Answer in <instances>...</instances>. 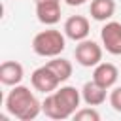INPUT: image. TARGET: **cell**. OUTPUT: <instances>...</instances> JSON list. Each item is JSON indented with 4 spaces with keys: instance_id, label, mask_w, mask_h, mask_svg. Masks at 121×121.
I'll return each instance as SVG.
<instances>
[{
    "instance_id": "obj_1",
    "label": "cell",
    "mask_w": 121,
    "mask_h": 121,
    "mask_svg": "<svg viewBox=\"0 0 121 121\" xmlns=\"http://www.w3.org/2000/svg\"><path fill=\"white\" fill-rule=\"evenodd\" d=\"M81 93L72 87V85H64L60 89H55L53 93L45 95L43 102H42V112L49 117V119H68L74 117V113L79 110V102H81Z\"/></svg>"
},
{
    "instance_id": "obj_2",
    "label": "cell",
    "mask_w": 121,
    "mask_h": 121,
    "mask_svg": "<svg viewBox=\"0 0 121 121\" xmlns=\"http://www.w3.org/2000/svg\"><path fill=\"white\" fill-rule=\"evenodd\" d=\"M6 110L19 121H32L42 112V102L25 85H15L6 96Z\"/></svg>"
},
{
    "instance_id": "obj_3",
    "label": "cell",
    "mask_w": 121,
    "mask_h": 121,
    "mask_svg": "<svg viewBox=\"0 0 121 121\" xmlns=\"http://www.w3.org/2000/svg\"><path fill=\"white\" fill-rule=\"evenodd\" d=\"M66 34H62L60 30L57 28H47V30H42L34 36L32 40V51L40 57H59L64 47H66Z\"/></svg>"
},
{
    "instance_id": "obj_4",
    "label": "cell",
    "mask_w": 121,
    "mask_h": 121,
    "mask_svg": "<svg viewBox=\"0 0 121 121\" xmlns=\"http://www.w3.org/2000/svg\"><path fill=\"white\" fill-rule=\"evenodd\" d=\"M74 55H76V62L85 68H91V66L95 68L98 62H102V47L96 42L87 40V38L78 42Z\"/></svg>"
},
{
    "instance_id": "obj_5",
    "label": "cell",
    "mask_w": 121,
    "mask_h": 121,
    "mask_svg": "<svg viewBox=\"0 0 121 121\" xmlns=\"http://www.w3.org/2000/svg\"><path fill=\"white\" fill-rule=\"evenodd\" d=\"M30 83H32V87H34L36 91H40V93H43V95L53 93V91L59 89V85H60L59 78L47 68V64H43V66H40V68H36V70L32 72Z\"/></svg>"
},
{
    "instance_id": "obj_6",
    "label": "cell",
    "mask_w": 121,
    "mask_h": 121,
    "mask_svg": "<svg viewBox=\"0 0 121 121\" xmlns=\"http://www.w3.org/2000/svg\"><path fill=\"white\" fill-rule=\"evenodd\" d=\"M100 40L110 55H121V23L108 21L100 30Z\"/></svg>"
},
{
    "instance_id": "obj_7",
    "label": "cell",
    "mask_w": 121,
    "mask_h": 121,
    "mask_svg": "<svg viewBox=\"0 0 121 121\" xmlns=\"http://www.w3.org/2000/svg\"><path fill=\"white\" fill-rule=\"evenodd\" d=\"M91 26H89V19L83 15H72L64 21V34L66 38L74 40V42H81L89 36Z\"/></svg>"
},
{
    "instance_id": "obj_8",
    "label": "cell",
    "mask_w": 121,
    "mask_h": 121,
    "mask_svg": "<svg viewBox=\"0 0 121 121\" xmlns=\"http://www.w3.org/2000/svg\"><path fill=\"white\" fill-rule=\"evenodd\" d=\"M36 17L43 25H57L60 21V0L36 2Z\"/></svg>"
},
{
    "instance_id": "obj_9",
    "label": "cell",
    "mask_w": 121,
    "mask_h": 121,
    "mask_svg": "<svg viewBox=\"0 0 121 121\" xmlns=\"http://www.w3.org/2000/svg\"><path fill=\"white\" fill-rule=\"evenodd\" d=\"M25 78V70H23V64L17 62V60H6L0 64V81L4 85H9V87H15L23 81Z\"/></svg>"
},
{
    "instance_id": "obj_10",
    "label": "cell",
    "mask_w": 121,
    "mask_h": 121,
    "mask_svg": "<svg viewBox=\"0 0 121 121\" xmlns=\"http://www.w3.org/2000/svg\"><path fill=\"white\" fill-rule=\"evenodd\" d=\"M117 78H119V72H117V68L112 62H98L95 66V70H93V79L98 85L106 87V89L113 87L115 81H117Z\"/></svg>"
},
{
    "instance_id": "obj_11",
    "label": "cell",
    "mask_w": 121,
    "mask_h": 121,
    "mask_svg": "<svg viewBox=\"0 0 121 121\" xmlns=\"http://www.w3.org/2000/svg\"><path fill=\"white\" fill-rule=\"evenodd\" d=\"M106 87H102V85H98L95 79H91V81H87L85 85H83V89H81V98H83V102L87 104V106H100L104 100H106Z\"/></svg>"
},
{
    "instance_id": "obj_12",
    "label": "cell",
    "mask_w": 121,
    "mask_h": 121,
    "mask_svg": "<svg viewBox=\"0 0 121 121\" xmlns=\"http://www.w3.org/2000/svg\"><path fill=\"white\" fill-rule=\"evenodd\" d=\"M115 13V0H91V17L95 21H110Z\"/></svg>"
},
{
    "instance_id": "obj_13",
    "label": "cell",
    "mask_w": 121,
    "mask_h": 121,
    "mask_svg": "<svg viewBox=\"0 0 121 121\" xmlns=\"http://www.w3.org/2000/svg\"><path fill=\"white\" fill-rule=\"evenodd\" d=\"M47 64V68L59 78V81L62 83V81H66L70 76H72V62L70 60H66V59H62V57H53L51 60H47L45 62Z\"/></svg>"
},
{
    "instance_id": "obj_14",
    "label": "cell",
    "mask_w": 121,
    "mask_h": 121,
    "mask_svg": "<svg viewBox=\"0 0 121 121\" xmlns=\"http://www.w3.org/2000/svg\"><path fill=\"white\" fill-rule=\"evenodd\" d=\"M74 119H76V121H100V113L95 110V106L79 108V110L74 113Z\"/></svg>"
},
{
    "instance_id": "obj_15",
    "label": "cell",
    "mask_w": 121,
    "mask_h": 121,
    "mask_svg": "<svg viewBox=\"0 0 121 121\" xmlns=\"http://www.w3.org/2000/svg\"><path fill=\"white\" fill-rule=\"evenodd\" d=\"M110 104H112V108H113L115 112L121 113V85L115 87V89L110 93Z\"/></svg>"
},
{
    "instance_id": "obj_16",
    "label": "cell",
    "mask_w": 121,
    "mask_h": 121,
    "mask_svg": "<svg viewBox=\"0 0 121 121\" xmlns=\"http://www.w3.org/2000/svg\"><path fill=\"white\" fill-rule=\"evenodd\" d=\"M68 6H72V8H76V6H83L85 2H89V0H64Z\"/></svg>"
}]
</instances>
